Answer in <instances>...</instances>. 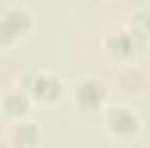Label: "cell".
I'll return each mask as SVG.
<instances>
[{"instance_id":"2","label":"cell","mask_w":150,"mask_h":148,"mask_svg":"<svg viewBox=\"0 0 150 148\" xmlns=\"http://www.w3.org/2000/svg\"><path fill=\"white\" fill-rule=\"evenodd\" d=\"M30 19L23 12H11L0 21V37L4 38H14L16 35H21L28 30Z\"/></svg>"},{"instance_id":"5","label":"cell","mask_w":150,"mask_h":148,"mask_svg":"<svg viewBox=\"0 0 150 148\" xmlns=\"http://www.w3.org/2000/svg\"><path fill=\"white\" fill-rule=\"evenodd\" d=\"M4 108L7 110V113L18 117V115H23L25 111L28 110V99L25 98V94L21 92H12L5 98L4 101Z\"/></svg>"},{"instance_id":"6","label":"cell","mask_w":150,"mask_h":148,"mask_svg":"<svg viewBox=\"0 0 150 148\" xmlns=\"http://www.w3.org/2000/svg\"><path fill=\"white\" fill-rule=\"evenodd\" d=\"M37 138L38 131L32 124H21L16 129V141L21 145H33V143H37Z\"/></svg>"},{"instance_id":"1","label":"cell","mask_w":150,"mask_h":148,"mask_svg":"<svg viewBox=\"0 0 150 148\" xmlns=\"http://www.w3.org/2000/svg\"><path fill=\"white\" fill-rule=\"evenodd\" d=\"M108 122L112 125L113 132H117V136H134L136 129H138V118L127 110H113L108 117Z\"/></svg>"},{"instance_id":"4","label":"cell","mask_w":150,"mask_h":148,"mask_svg":"<svg viewBox=\"0 0 150 148\" xmlns=\"http://www.w3.org/2000/svg\"><path fill=\"white\" fill-rule=\"evenodd\" d=\"M32 91L40 99L52 101L54 98H58V94L61 91V85L54 77H37L32 82Z\"/></svg>"},{"instance_id":"3","label":"cell","mask_w":150,"mask_h":148,"mask_svg":"<svg viewBox=\"0 0 150 148\" xmlns=\"http://www.w3.org/2000/svg\"><path fill=\"white\" fill-rule=\"evenodd\" d=\"M105 99V87L98 82H86L79 89V103L86 110H96Z\"/></svg>"}]
</instances>
